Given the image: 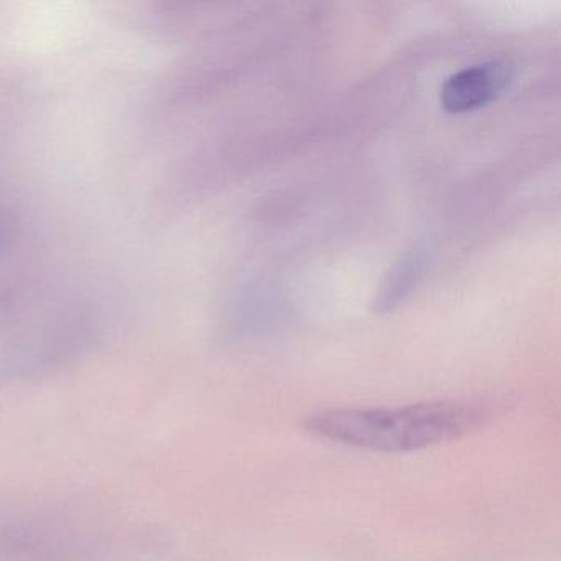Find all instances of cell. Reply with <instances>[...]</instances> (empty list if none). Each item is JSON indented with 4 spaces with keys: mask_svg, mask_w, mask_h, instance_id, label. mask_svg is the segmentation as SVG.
Wrapping results in <instances>:
<instances>
[{
    "mask_svg": "<svg viewBox=\"0 0 561 561\" xmlns=\"http://www.w3.org/2000/svg\"><path fill=\"white\" fill-rule=\"evenodd\" d=\"M491 409L468 400L403 407L330 409L311 413L305 430L318 438L377 453H412L455 442L482 428Z\"/></svg>",
    "mask_w": 561,
    "mask_h": 561,
    "instance_id": "cell-1",
    "label": "cell"
},
{
    "mask_svg": "<svg viewBox=\"0 0 561 561\" xmlns=\"http://www.w3.org/2000/svg\"><path fill=\"white\" fill-rule=\"evenodd\" d=\"M100 535L57 505H0V561H93Z\"/></svg>",
    "mask_w": 561,
    "mask_h": 561,
    "instance_id": "cell-2",
    "label": "cell"
},
{
    "mask_svg": "<svg viewBox=\"0 0 561 561\" xmlns=\"http://www.w3.org/2000/svg\"><path fill=\"white\" fill-rule=\"evenodd\" d=\"M508 81V68L501 61L476 65L448 78L439 93V103L453 114L479 110L499 98Z\"/></svg>",
    "mask_w": 561,
    "mask_h": 561,
    "instance_id": "cell-3",
    "label": "cell"
},
{
    "mask_svg": "<svg viewBox=\"0 0 561 561\" xmlns=\"http://www.w3.org/2000/svg\"><path fill=\"white\" fill-rule=\"evenodd\" d=\"M425 267L426 259L422 252H409L403 255L383 278L379 294L374 300V311L387 313L399 307L422 280Z\"/></svg>",
    "mask_w": 561,
    "mask_h": 561,
    "instance_id": "cell-4",
    "label": "cell"
}]
</instances>
